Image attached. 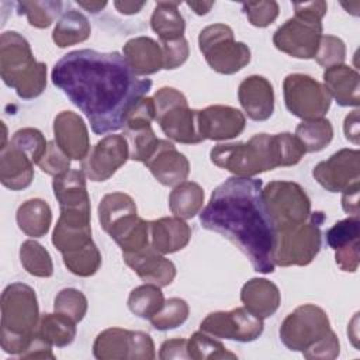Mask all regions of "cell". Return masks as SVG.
Wrapping results in <instances>:
<instances>
[{
    "label": "cell",
    "mask_w": 360,
    "mask_h": 360,
    "mask_svg": "<svg viewBox=\"0 0 360 360\" xmlns=\"http://www.w3.org/2000/svg\"><path fill=\"white\" fill-rule=\"evenodd\" d=\"M198 46L210 68L221 75H233L250 62V49L233 38L226 24H211L201 30Z\"/></svg>",
    "instance_id": "9c48e42d"
},
{
    "label": "cell",
    "mask_w": 360,
    "mask_h": 360,
    "mask_svg": "<svg viewBox=\"0 0 360 360\" xmlns=\"http://www.w3.org/2000/svg\"><path fill=\"white\" fill-rule=\"evenodd\" d=\"M179 1H158L150 17V27L162 41L184 37L186 21L179 11Z\"/></svg>",
    "instance_id": "f546056e"
},
{
    "label": "cell",
    "mask_w": 360,
    "mask_h": 360,
    "mask_svg": "<svg viewBox=\"0 0 360 360\" xmlns=\"http://www.w3.org/2000/svg\"><path fill=\"white\" fill-rule=\"evenodd\" d=\"M245 308L257 318H269L278 309L281 297L278 287L267 278H250L240 290Z\"/></svg>",
    "instance_id": "d4e9b609"
},
{
    "label": "cell",
    "mask_w": 360,
    "mask_h": 360,
    "mask_svg": "<svg viewBox=\"0 0 360 360\" xmlns=\"http://www.w3.org/2000/svg\"><path fill=\"white\" fill-rule=\"evenodd\" d=\"M359 229L360 221L359 217H349L336 222L326 231V243L333 250L340 249L346 245L359 240Z\"/></svg>",
    "instance_id": "7dc6e473"
},
{
    "label": "cell",
    "mask_w": 360,
    "mask_h": 360,
    "mask_svg": "<svg viewBox=\"0 0 360 360\" xmlns=\"http://www.w3.org/2000/svg\"><path fill=\"white\" fill-rule=\"evenodd\" d=\"M200 329L214 338L236 342H253L264 329L263 319L255 316L245 307L231 311L208 314L200 323Z\"/></svg>",
    "instance_id": "7c38bea8"
},
{
    "label": "cell",
    "mask_w": 360,
    "mask_h": 360,
    "mask_svg": "<svg viewBox=\"0 0 360 360\" xmlns=\"http://www.w3.org/2000/svg\"><path fill=\"white\" fill-rule=\"evenodd\" d=\"M198 125L204 141H225L236 138L243 132L246 118L235 107L215 104L198 110Z\"/></svg>",
    "instance_id": "2e32d148"
},
{
    "label": "cell",
    "mask_w": 360,
    "mask_h": 360,
    "mask_svg": "<svg viewBox=\"0 0 360 360\" xmlns=\"http://www.w3.org/2000/svg\"><path fill=\"white\" fill-rule=\"evenodd\" d=\"M359 190L360 183L342 191V208L349 217H359Z\"/></svg>",
    "instance_id": "680465c9"
},
{
    "label": "cell",
    "mask_w": 360,
    "mask_h": 360,
    "mask_svg": "<svg viewBox=\"0 0 360 360\" xmlns=\"http://www.w3.org/2000/svg\"><path fill=\"white\" fill-rule=\"evenodd\" d=\"M10 143L21 149L28 155V158L37 165L39 159L44 156L48 142L42 132L37 128H22L18 129L13 138L10 139Z\"/></svg>",
    "instance_id": "f6af8a7d"
},
{
    "label": "cell",
    "mask_w": 360,
    "mask_h": 360,
    "mask_svg": "<svg viewBox=\"0 0 360 360\" xmlns=\"http://www.w3.org/2000/svg\"><path fill=\"white\" fill-rule=\"evenodd\" d=\"M1 349L20 356L30 345L38 323L39 307L34 288L24 283L8 284L0 300Z\"/></svg>",
    "instance_id": "277c9868"
},
{
    "label": "cell",
    "mask_w": 360,
    "mask_h": 360,
    "mask_svg": "<svg viewBox=\"0 0 360 360\" xmlns=\"http://www.w3.org/2000/svg\"><path fill=\"white\" fill-rule=\"evenodd\" d=\"M20 359H55V354L52 353V345L46 342L37 330L27 346V349L18 356Z\"/></svg>",
    "instance_id": "11a10c76"
},
{
    "label": "cell",
    "mask_w": 360,
    "mask_h": 360,
    "mask_svg": "<svg viewBox=\"0 0 360 360\" xmlns=\"http://www.w3.org/2000/svg\"><path fill=\"white\" fill-rule=\"evenodd\" d=\"M52 188L60 212L90 214V197L86 187V174L82 170H68L53 177Z\"/></svg>",
    "instance_id": "44dd1931"
},
{
    "label": "cell",
    "mask_w": 360,
    "mask_h": 360,
    "mask_svg": "<svg viewBox=\"0 0 360 360\" xmlns=\"http://www.w3.org/2000/svg\"><path fill=\"white\" fill-rule=\"evenodd\" d=\"M150 246L162 255L174 253L187 246L191 238L188 224L177 217H163L149 222Z\"/></svg>",
    "instance_id": "603a6c76"
},
{
    "label": "cell",
    "mask_w": 360,
    "mask_h": 360,
    "mask_svg": "<svg viewBox=\"0 0 360 360\" xmlns=\"http://www.w3.org/2000/svg\"><path fill=\"white\" fill-rule=\"evenodd\" d=\"M325 219L322 212H311L309 218L283 232H276L273 262L276 266H307L321 250V225Z\"/></svg>",
    "instance_id": "52a82bcc"
},
{
    "label": "cell",
    "mask_w": 360,
    "mask_h": 360,
    "mask_svg": "<svg viewBox=\"0 0 360 360\" xmlns=\"http://www.w3.org/2000/svg\"><path fill=\"white\" fill-rule=\"evenodd\" d=\"M188 304L179 297H172L165 301L162 309L149 321L158 330H169L183 325L188 318Z\"/></svg>",
    "instance_id": "7bdbcfd3"
},
{
    "label": "cell",
    "mask_w": 360,
    "mask_h": 360,
    "mask_svg": "<svg viewBox=\"0 0 360 360\" xmlns=\"http://www.w3.org/2000/svg\"><path fill=\"white\" fill-rule=\"evenodd\" d=\"M239 103L253 121H266L274 111V90L271 83L259 75L243 79L238 89Z\"/></svg>",
    "instance_id": "ffe728a7"
},
{
    "label": "cell",
    "mask_w": 360,
    "mask_h": 360,
    "mask_svg": "<svg viewBox=\"0 0 360 360\" xmlns=\"http://www.w3.org/2000/svg\"><path fill=\"white\" fill-rule=\"evenodd\" d=\"M124 59L135 76H148L163 69L160 44L150 37H135L122 48Z\"/></svg>",
    "instance_id": "7402d4cb"
},
{
    "label": "cell",
    "mask_w": 360,
    "mask_h": 360,
    "mask_svg": "<svg viewBox=\"0 0 360 360\" xmlns=\"http://www.w3.org/2000/svg\"><path fill=\"white\" fill-rule=\"evenodd\" d=\"M124 262L138 274V277L149 284L166 287L176 277V266L150 245L138 252L122 253Z\"/></svg>",
    "instance_id": "d6986e66"
},
{
    "label": "cell",
    "mask_w": 360,
    "mask_h": 360,
    "mask_svg": "<svg viewBox=\"0 0 360 360\" xmlns=\"http://www.w3.org/2000/svg\"><path fill=\"white\" fill-rule=\"evenodd\" d=\"M39 169L51 176H59L69 170L70 158L56 145L55 141H49L44 156L37 163Z\"/></svg>",
    "instance_id": "681fc988"
},
{
    "label": "cell",
    "mask_w": 360,
    "mask_h": 360,
    "mask_svg": "<svg viewBox=\"0 0 360 360\" xmlns=\"http://www.w3.org/2000/svg\"><path fill=\"white\" fill-rule=\"evenodd\" d=\"M314 179L330 193H342L360 183V152L340 149L312 170Z\"/></svg>",
    "instance_id": "9a60e30c"
},
{
    "label": "cell",
    "mask_w": 360,
    "mask_h": 360,
    "mask_svg": "<svg viewBox=\"0 0 360 360\" xmlns=\"http://www.w3.org/2000/svg\"><path fill=\"white\" fill-rule=\"evenodd\" d=\"M295 136L304 145L305 152H319L333 139V127L326 118L302 121L295 128Z\"/></svg>",
    "instance_id": "8d00e7d4"
},
{
    "label": "cell",
    "mask_w": 360,
    "mask_h": 360,
    "mask_svg": "<svg viewBox=\"0 0 360 360\" xmlns=\"http://www.w3.org/2000/svg\"><path fill=\"white\" fill-rule=\"evenodd\" d=\"M34 179V162L25 152L10 142L0 153V181L10 190L27 188Z\"/></svg>",
    "instance_id": "cb8c5ba5"
},
{
    "label": "cell",
    "mask_w": 360,
    "mask_h": 360,
    "mask_svg": "<svg viewBox=\"0 0 360 360\" xmlns=\"http://www.w3.org/2000/svg\"><path fill=\"white\" fill-rule=\"evenodd\" d=\"M37 332L52 346H69L76 338V322L62 314H44L39 318Z\"/></svg>",
    "instance_id": "836d02e7"
},
{
    "label": "cell",
    "mask_w": 360,
    "mask_h": 360,
    "mask_svg": "<svg viewBox=\"0 0 360 360\" xmlns=\"http://www.w3.org/2000/svg\"><path fill=\"white\" fill-rule=\"evenodd\" d=\"M90 34L91 27L87 17L77 10H69L56 22L52 39L59 48H66L84 42Z\"/></svg>",
    "instance_id": "4dcf8cb0"
},
{
    "label": "cell",
    "mask_w": 360,
    "mask_h": 360,
    "mask_svg": "<svg viewBox=\"0 0 360 360\" xmlns=\"http://www.w3.org/2000/svg\"><path fill=\"white\" fill-rule=\"evenodd\" d=\"M204 204V190L198 183L183 181L176 186L169 195L172 214L181 219L195 217Z\"/></svg>",
    "instance_id": "d6a6232c"
},
{
    "label": "cell",
    "mask_w": 360,
    "mask_h": 360,
    "mask_svg": "<svg viewBox=\"0 0 360 360\" xmlns=\"http://www.w3.org/2000/svg\"><path fill=\"white\" fill-rule=\"evenodd\" d=\"M314 59L325 69L342 65L346 59V45L335 35H322Z\"/></svg>",
    "instance_id": "bcb514c9"
},
{
    "label": "cell",
    "mask_w": 360,
    "mask_h": 360,
    "mask_svg": "<svg viewBox=\"0 0 360 360\" xmlns=\"http://www.w3.org/2000/svg\"><path fill=\"white\" fill-rule=\"evenodd\" d=\"M292 7L295 10V15L309 18L314 21H322L328 10L326 3L322 0L309 1V3H294Z\"/></svg>",
    "instance_id": "6f0895ef"
},
{
    "label": "cell",
    "mask_w": 360,
    "mask_h": 360,
    "mask_svg": "<svg viewBox=\"0 0 360 360\" xmlns=\"http://www.w3.org/2000/svg\"><path fill=\"white\" fill-rule=\"evenodd\" d=\"M115 243L121 248L122 253L138 252L149 246V222L131 214L115 222L107 232Z\"/></svg>",
    "instance_id": "83f0119b"
},
{
    "label": "cell",
    "mask_w": 360,
    "mask_h": 360,
    "mask_svg": "<svg viewBox=\"0 0 360 360\" xmlns=\"http://www.w3.org/2000/svg\"><path fill=\"white\" fill-rule=\"evenodd\" d=\"M300 139L290 134H256L248 142L219 143L210 152L211 162L235 176L253 177L276 167L297 165L305 155Z\"/></svg>",
    "instance_id": "3957f363"
},
{
    "label": "cell",
    "mask_w": 360,
    "mask_h": 360,
    "mask_svg": "<svg viewBox=\"0 0 360 360\" xmlns=\"http://www.w3.org/2000/svg\"><path fill=\"white\" fill-rule=\"evenodd\" d=\"M197 15H204L207 14L212 7L214 1H187L186 3Z\"/></svg>",
    "instance_id": "6125c7cd"
},
{
    "label": "cell",
    "mask_w": 360,
    "mask_h": 360,
    "mask_svg": "<svg viewBox=\"0 0 360 360\" xmlns=\"http://www.w3.org/2000/svg\"><path fill=\"white\" fill-rule=\"evenodd\" d=\"M359 240L335 250V260L340 270L354 273L359 267Z\"/></svg>",
    "instance_id": "db71d44e"
},
{
    "label": "cell",
    "mask_w": 360,
    "mask_h": 360,
    "mask_svg": "<svg viewBox=\"0 0 360 360\" xmlns=\"http://www.w3.org/2000/svg\"><path fill=\"white\" fill-rule=\"evenodd\" d=\"M187 340L188 339H169L165 340L160 346L159 359L170 360V359H188L187 353Z\"/></svg>",
    "instance_id": "9f6ffc18"
},
{
    "label": "cell",
    "mask_w": 360,
    "mask_h": 360,
    "mask_svg": "<svg viewBox=\"0 0 360 360\" xmlns=\"http://www.w3.org/2000/svg\"><path fill=\"white\" fill-rule=\"evenodd\" d=\"M145 4V1H114V7L125 15L139 13Z\"/></svg>",
    "instance_id": "94428289"
},
{
    "label": "cell",
    "mask_w": 360,
    "mask_h": 360,
    "mask_svg": "<svg viewBox=\"0 0 360 360\" xmlns=\"http://www.w3.org/2000/svg\"><path fill=\"white\" fill-rule=\"evenodd\" d=\"M51 79L87 117L97 135L122 129L129 111L152 87V80L135 76L118 52L94 49L63 55Z\"/></svg>",
    "instance_id": "6da1fadb"
},
{
    "label": "cell",
    "mask_w": 360,
    "mask_h": 360,
    "mask_svg": "<svg viewBox=\"0 0 360 360\" xmlns=\"http://www.w3.org/2000/svg\"><path fill=\"white\" fill-rule=\"evenodd\" d=\"M323 82L340 107H359L360 76L359 72L345 63L325 69Z\"/></svg>",
    "instance_id": "484cf974"
},
{
    "label": "cell",
    "mask_w": 360,
    "mask_h": 360,
    "mask_svg": "<svg viewBox=\"0 0 360 360\" xmlns=\"http://www.w3.org/2000/svg\"><path fill=\"white\" fill-rule=\"evenodd\" d=\"M343 131L347 141H350L354 145H359V110L356 108L352 111L343 122Z\"/></svg>",
    "instance_id": "91938a15"
},
{
    "label": "cell",
    "mask_w": 360,
    "mask_h": 360,
    "mask_svg": "<svg viewBox=\"0 0 360 360\" xmlns=\"http://www.w3.org/2000/svg\"><path fill=\"white\" fill-rule=\"evenodd\" d=\"M322 37V22L294 15L280 25L274 35V46L297 59H312Z\"/></svg>",
    "instance_id": "4fadbf2b"
},
{
    "label": "cell",
    "mask_w": 360,
    "mask_h": 360,
    "mask_svg": "<svg viewBox=\"0 0 360 360\" xmlns=\"http://www.w3.org/2000/svg\"><path fill=\"white\" fill-rule=\"evenodd\" d=\"M163 304L165 297L160 287L149 283L135 287L128 297L129 311L142 319H150L162 309Z\"/></svg>",
    "instance_id": "d590c367"
},
{
    "label": "cell",
    "mask_w": 360,
    "mask_h": 360,
    "mask_svg": "<svg viewBox=\"0 0 360 360\" xmlns=\"http://www.w3.org/2000/svg\"><path fill=\"white\" fill-rule=\"evenodd\" d=\"M56 145L73 160H83L90 152V138L83 118L73 111H62L53 120Z\"/></svg>",
    "instance_id": "ac0fdd59"
},
{
    "label": "cell",
    "mask_w": 360,
    "mask_h": 360,
    "mask_svg": "<svg viewBox=\"0 0 360 360\" xmlns=\"http://www.w3.org/2000/svg\"><path fill=\"white\" fill-rule=\"evenodd\" d=\"M63 7L62 1L53 0H34V1H18V14H25L28 24L35 28L49 27L55 18L60 14Z\"/></svg>",
    "instance_id": "b9f144b4"
},
{
    "label": "cell",
    "mask_w": 360,
    "mask_h": 360,
    "mask_svg": "<svg viewBox=\"0 0 360 360\" xmlns=\"http://www.w3.org/2000/svg\"><path fill=\"white\" fill-rule=\"evenodd\" d=\"M77 6L87 10L89 13L96 14L107 6V1H77Z\"/></svg>",
    "instance_id": "be15d7a7"
},
{
    "label": "cell",
    "mask_w": 360,
    "mask_h": 360,
    "mask_svg": "<svg viewBox=\"0 0 360 360\" xmlns=\"http://www.w3.org/2000/svg\"><path fill=\"white\" fill-rule=\"evenodd\" d=\"M122 129L129 146V159L145 163L159 142L150 124L124 127Z\"/></svg>",
    "instance_id": "f35d334b"
},
{
    "label": "cell",
    "mask_w": 360,
    "mask_h": 360,
    "mask_svg": "<svg viewBox=\"0 0 360 360\" xmlns=\"http://www.w3.org/2000/svg\"><path fill=\"white\" fill-rule=\"evenodd\" d=\"M129 360H152L156 357L155 343L152 338L141 330H131Z\"/></svg>",
    "instance_id": "f5cc1de1"
},
{
    "label": "cell",
    "mask_w": 360,
    "mask_h": 360,
    "mask_svg": "<svg viewBox=\"0 0 360 360\" xmlns=\"http://www.w3.org/2000/svg\"><path fill=\"white\" fill-rule=\"evenodd\" d=\"M328 314L318 305L304 304L285 316L280 326V340L294 352H304L330 332Z\"/></svg>",
    "instance_id": "8fae6325"
},
{
    "label": "cell",
    "mask_w": 360,
    "mask_h": 360,
    "mask_svg": "<svg viewBox=\"0 0 360 360\" xmlns=\"http://www.w3.org/2000/svg\"><path fill=\"white\" fill-rule=\"evenodd\" d=\"M91 240L90 219L60 214L52 233V243L62 255L80 249Z\"/></svg>",
    "instance_id": "4316f807"
},
{
    "label": "cell",
    "mask_w": 360,
    "mask_h": 360,
    "mask_svg": "<svg viewBox=\"0 0 360 360\" xmlns=\"http://www.w3.org/2000/svg\"><path fill=\"white\" fill-rule=\"evenodd\" d=\"M287 110L302 121L319 120L329 111L332 97L323 83L302 73H291L283 82Z\"/></svg>",
    "instance_id": "30bf717a"
},
{
    "label": "cell",
    "mask_w": 360,
    "mask_h": 360,
    "mask_svg": "<svg viewBox=\"0 0 360 360\" xmlns=\"http://www.w3.org/2000/svg\"><path fill=\"white\" fill-rule=\"evenodd\" d=\"M159 44L163 53V69L166 70L176 69L187 60L190 48L184 37L173 41H162Z\"/></svg>",
    "instance_id": "f907efd6"
},
{
    "label": "cell",
    "mask_w": 360,
    "mask_h": 360,
    "mask_svg": "<svg viewBox=\"0 0 360 360\" xmlns=\"http://www.w3.org/2000/svg\"><path fill=\"white\" fill-rule=\"evenodd\" d=\"M0 76L22 100H32L46 87V65L35 60L30 42L15 31L0 37Z\"/></svg>",
    "instance_id": "5b68a950"
},
{
    "label": "cell",
    "mask_w": 360,
    "mask_h": 360,
    "mask_svg": "<svg viewBox=\"0 0 360 360\" xmlns=\"http://www.w3.org/2000/svg\"><path fill=\"white\" fill-rule=\"evenodd\" d=\"M129 159V146L124 135H107L98 141L82 160V172L91 181L108 180Z\"/></svg>",
    "instance_id": "5bb4252c"
},
{
    "label": "cell",
    "mask_w": 360,
    "mask_h": 360,
    "mask_svg": "<svg viewBox=\"0 0 360 360\" xmlns=\"http://www.w3.org/2000/svg\"><path fill=\"white\" fill-rule=\"evenodd\" d=\"M145 166L160 184L167 187H176L186 181L190 173L188 159L166 139H159Z\"/></svg>",
    "instance_id": "e0dca14e"
},
{
    "label": "cell",
    "mask_w": 360,
    "mask_h": 360,
    "mask_svg": "<svg viewBox=\"0 0 360 360\" xmlns=\"http://www.w3.org/2000/svg\"><path fill=\"white\" fill-rule=\"evenodd\" d=\"M97 212L101 228L108 232V229L124 217L136 214V204L134 198L125 193H110L101 198Z\"/></svg>",
    "instance_id": "e575fe53"
},
{
    "label": "cell",
    "mask_w": 360,
    "mask_h": 360,
    "mask_svg": "<svg viewBox=\"0 0 360 360\" xmlns=\"http://www.w3.org/2000/svg\"><path fill=\"white\" fill-rule=\"evenodd\" d=\"M62 257L68 270L80 277L96 274L101 266V253L93 240L80 249L63 253Z\"/></svg>",
    "instance_id": "ab89813d"
},
{
    "label": "cell",
    "mask_w": 360,
    "mask_h": 360,
    "mask_svg": "<svg viewBox=\"0 0 360 360\" xmlns=\"http://www.w3.org/2000/svg\"><path fill=\"white\" fill-rule=\"evenodd\" d=\"M131 330L108 328L100 332L93 343V354L98 360H129Z\"/></svg>",
    "instance_id": "1f68e13d"
},
{
    "label": "cell",
    "mask_w": 360,
    "mask_h": 360,
    "mask_svg": "<svg viewBox=\"0 0 360 360\" xmlns=\"http://www.w3.org/2000/svg\"><path fill=\"white\" fill-rule=\"evenodd\" d=\"M262 180L233 176L219 184L200 214L202 228L235 243L253 269L274 271L273 249L276 232L262 197Z\"/></svg>",
    "instance_id": "7a4b0ae2"
},
{
    "label": "cell",
    "mask_w": 360,
    "mask_h": 360,
    "mask_svg": "<svg viewBox=\"0 0 360 360\" xmlns=\"http://www.w3.org/2000/svg\"><path fill=\"white\" fill-rule=\"evenodd\" d=\"M87 298L84 294L76 288H63L60 290L53 301V309L58 314H62L76 323L80 322L87 312Z\"/></svg>",
    "instance_id": "ee69618b"
},
{
    "label": "cell",
    "mask_w": 360,
    "mask_h": 360,
    "mask_svg": "<svg viewBox=\"0 0 360 360\" xmlns=\"http://www.w3.org/2000/svg\"><path fill=\"white\" fill-rule=\"evenodd\" d=\"M18 228L31 238H41L48 233L52 222V211L46 201L31 198L24 201L17 210Z\"/></svg>",
    "instance_id": "f1b7e54d"
},
{
    "label": "cell",
    "mask_w": 360,
    "mask_h": 360,
    "mask_svg": "<svg viewBox=\"0 0 360 360\" xmlns=\"http://www.w3.org/2000/svg\"><path fill=\"white\" fill-rule=\"evenodd\" d=\"M262 197L274 232L291 229L311 215V200L298 183L270 181L262 188Z\"/></svg>",
    "instance_id": "ba28073f"
},
{
    "label": "cell",
    "mask_w": 360,
    "mask_h": 360,
    "mask_svg": "<svg viewBox=\"0 0 360 360\" xmlns=\"http://www.w3.org/2000/svg\"><path fill=\"white\" fill-rule=\"evenodd\" d=\"M340 343L333 330H330L325 338L318 340L315 345L302 352L304 357L308 360H332L339 356Z\"/></svg>",
    "instance_id": "816d5d0a"
},
{
    "label": "cell",
    "mask_w": 360,
    "mask_h": 360,
    "mask_svg": "<svg viewBox=\"0 0 360 360\" xmlns=\"http://www.w3.org/2000/svg\"><path fill=\"white\" fill-rule=\"evenodd\" d=\"M20 260L22 267L35 277H51L53 263L49 252L37 240L28 239L20 248Z\"/></svg>",
    "instance_id": "74e56055"
},
{
    "label": "cell",
    "mask_w": 360,
    "mask_h": 360,
    "mask_svg": "<svg viewBox=\"0 0 360 360\" xmlns=\"http://www.w3.org/2000/svg\"><path fill=\"white\" fill-rule=\"evenodd\" d=\"M152 98L155 121L169 139L186 145L204 141L198 125V110L188 107L187 98L180 90L160 87Z\"/></svg>",
    "instance_id": "8992f818"
},
{
    "label": "cell",
    "mask_w": 360,
    "mask_h": 360,
    "mask_svg": "<svg viewBox=\"0 0 360 360\" xmlns=\"http://www.w3.org/2000/svg\"><path fill=\"white\" fill-rule=\"evenodd\" d=\"M242 10L246 14L249 22L257 28H264L274 22L280 11L278 3L274 0L246 1L242 3Z\"/></svg>",
    "instance_id": "c3c4849f"
},
{
    "label": "cell",
    "mask_w": 360,
    "mask_h": 360,
    "mask_svg": "<svg viewBox=\"0 0 360 360\" xmlns=\"http://www.w3.org/2000/svg\"><path fill=\"white\" fill-rule=\"evenodd\" d=\"M187 353L188 359L194 360H218V359H229L233 360L238 356L217 340L215 338H211V335L200 330L194 332L193 336L187 340Z\"/></svg>",
    "instance_id": "60d3db41"
}]
</instances>
